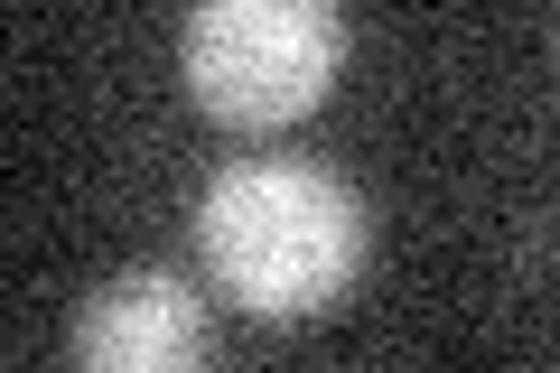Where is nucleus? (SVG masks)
I'll list each match as a JSON object with an SVG mask.
<instances>
[{
	"mask_svg": "<svg viewBox=\"0 0 560 373\" xmlns=\"http://www.w3.org/2000/svg\"><path fill=\"white\" fill-rule=\"evenodd\" d=\"M215 308L168 261H121L75 308V373H206Z\"/></svg>",
	"mask_w": 560,
	"mask_h": 373,
	"instance_id": "obj_3",
	"label": "nucleus"
},
{
	"mask_svg": "<svg viewBox=\"0 0 560 373\" xmlns=\"http://www.w3.org/2000/svg\"><path fill=\"white\" fill-rule=\"evenodd\" d=\"M197 253H206V280L243 317L300 327V317H327L364 280V261H374V206L327 159L261 150V159H234V168L206 177Z\"/></svg>",
	"mask_w": 560,
	"mask_h": 373,
	"instance_id": "obj_1",
	"label": "nucleus"
},
{
	"mask_svg": "<svg viewBox=\"0 0 560 373\" xmlns=\"http://www.w3.org/2000/svg\"><path fill=\"white\" fill-rule=\"evenodd\" d=\"M346 47L355 28L337 0H197L178 28V75L224 131H290L346 75Z\"/></svg>",
	"mask_w": 560,
	"mask_h": 373,
	"instance_id": "obj_2",
	"label": "nucleus"
}]
</instances>
